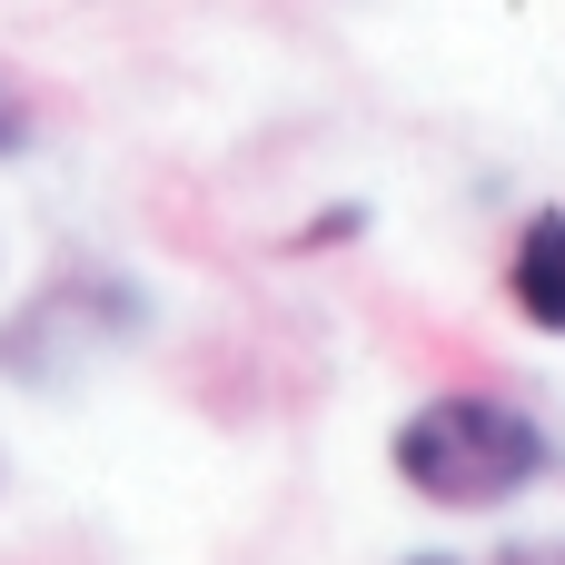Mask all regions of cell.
<instances>
[{
  "instance_id": "3957f363",
  "label": "cell",
  "mask_w": 565,
  "mask_h": 565,
  "mask_svg": "<svg viewBox=\"0 0 565 565\" xmlns=\"http://www.w3.org/2000/svg\"><path fill=\"white\" fill-rule=\"evenodd\" d=\"M507 298H516L526 328L565 338V209H536V218L516 228V248H507Z\"/></svg>"
},
{
  "instance_id": "277c9868",
  "label": "cell",
  "mask_w": 565,
  "mask_h": 565,
  "mask_svg": "<svg viewBox=\"0 0 565 565\" xmlns=\"http://www.w3.org/2000/svg\"><path fill=\"white\" fill-rule=\"evenodd\" d=\"M30 149V109H20V89L0 79V159H20Z\"/></svg>"
},
{
  "instance_id": "52a82bcc",
  "label": "cell",
  "mask_w": 565,
  "mask_h": 565,
  "mask_svg": "<svg viewBox=\"0 0 565 565\" xmlns=\"http://www.w3.org/2000/svg\"><path fill=\"white\" fill-rule=\"evenodd\" d=\"M407 565H457V556H407Z\"/></svg>"
},
{
  "instance_id": "8992f818",
  "label": "cell",
  "mask_w": 565,
  "mask_h": 565,
  "mask_svg": "<svg viewBox=\"0 0 565 565\" xmlns=\"http://www.w3.org/2000/svg\"><path fill=\"white\" fill-rule=\"evenodd\" d=\"M358 228H367V209H328V218L308 228V248H328V238H358Z\"/></svg>"
},
{
  "instance_id": "7a4b0ae2",
  "label": "cell",
  "mask_w": 565,
  "mask_h": 565,
  "mask_svg": "<svg viewBox=\"0 0 565 565\" xmlns=\"http://www.w3.org/2000/svg\"><path fill=\"white\" fill-rule=\"evenodd\" d=\"M149 328V298H139V278H119V268H60L10 328H0V377H20V387H70L99 348H129Z\"/></svg>"
},
{
  "instance_id": "6da1fadb",
  "label": "cell",
  "mask_w": 565,
  "mask_h": 565,
  "mask_svg": "<svg viewBox=\"0 0 565 565\" xmlns=\"http://www.w3.org/2000/svg\"><path fill=\"white\" fill-rule=\"evenodd\" d=\"M387 467H397L407 497H427L447 516H497V507H516L556 477V437H546L536 407H516L497 387H457V397H427V407L397 417Z\"/></svg>"
},
{
  "instance_id": "5b68a950",
  "label": "cell",
  "mask_w": 565,
  "mask_h": 565,
  "mask_svg": "<svg viewBox=\"0 0 565 565\" xmlns=\"http://www.w3.org/2000/svg\"><path fill=\"white\" fill-rule=\"evenodd\" d=\"M497 565H565V546H546V536H516V546H497Z\"/></svg>"
}]
</instances>
